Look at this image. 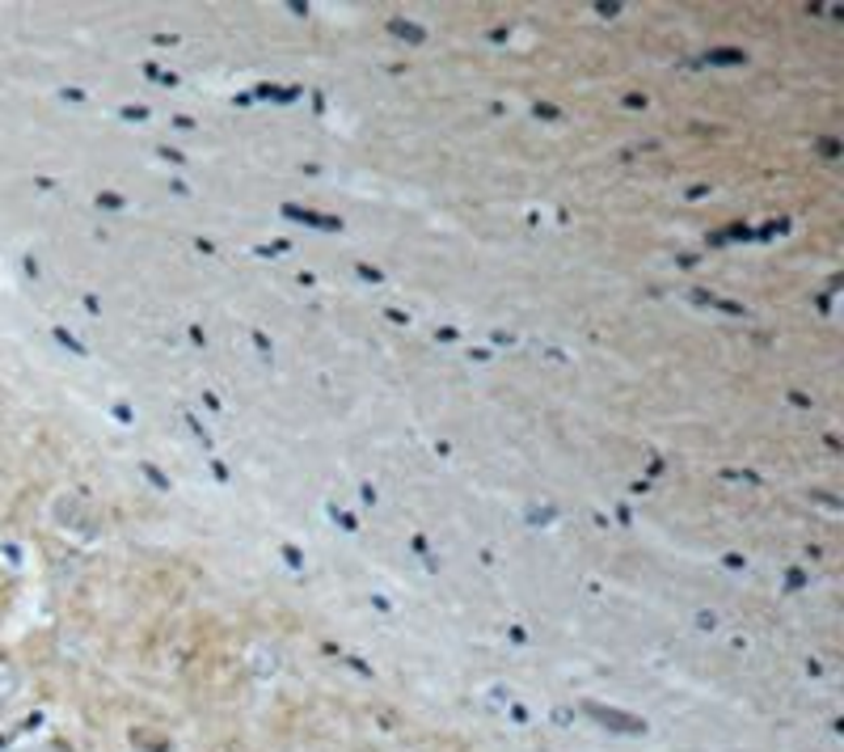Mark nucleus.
I'll use <instances>...</instances> for the list:
<instances>
[{"mask_svg":"<svg viewBox=\"0 0 844 752\" xmlns=\"http://www.w3.org/2000/svg\"><path fill=\"white\" fill-rule=\"evenodd\" d=\"M17 689H22V676H17V668H13L9 660H0V706H4V702H13V698H17Z\"/></svg>","mask_w":844,"mask_h":752,"instance_id":"f03ea898","label":"nucleus"},{"mask_svg":"<svg viewBox=\"0 0 844 752\" xmlns=\"http://www.w3.org/2000/svg\"><path fill=\"white\" fill-rule=\"evenodd\" d=\"M250 673L263 676V680L279 673V655H274V647H254V651H250Z\"/></svg>","mask_w":844,"mask_h":752,"instance_id":"f257e3e1","label":"nucleus"}]
</instances>
